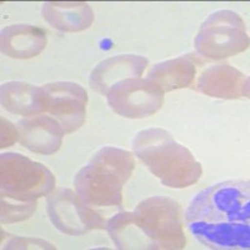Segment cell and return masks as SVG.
Listing matches in <instances>:
<instances>
[{
	"label": "cell",
	"mask_w": 250,
	"mask_h": 250,
	"mask_svg": "<svg viewBox=\"0 0 250 250\" xmlns=\"http://www.w3.org/2000/svg\"><path fill=\"white\" fill-rule=\"evenodd\" d=\"M194 46L208 59L220 60L239 54L249 46L244 21L231 10L214 12L200 26Z\"/></svg>",
	"instance_id": "cell-6"
},
{
	"label": "cell",
	"mask_w": 250,
	"mask_h": 250,
	"mask_svg": "<svg viewBox=\"0 0 250 250\" xmlns=\"http://www.w3.org/2000/svg\"><path fill=\"white\" fill-rule=\"evenodd\" d=\"M118 249H183L182 207L168 196H151L135 210L120 211L106 223Z\"/></svg>",
	"instance_id": "cell-2"
},
{
	"label": "cell",
	"mask_w": 250,
	"mask_h": 250,
	"mask_svg": "<svg viewBox=\"0 0 250 250\" xmlns=\"http://www.w3.org/2000/svg\"><path fill=\"white\" fill-rule=\"evenodd\" d=\"M249 182L228 180L196 193L185 210L191 235L207 248L248 250L250 248Z\"/></svg>",
	"instance_id": "cell-1"
},
{
	"label": "cell",
	"mask_w": 250,
	"mask_h": 250,
	"mask_svg": "<svg viewBox=\"0 0 250 250\" xmlns=\"http://www.w3.org/2000/svg\"><path fill=\"white\" fill-rule=\"evenodd\" d=\"M195 90L219 99L249 98V78L229 64H214L203 70Z\"/></svg>",
	"instance_id": "cell-10"
},
{
	"label": "cell",
	"mask_w": 250,
	"mask_h": 250,
	"mask_svg": "<svg viewBox=\"0 0 250 250\" xmlns=\"http://www.w3.org/2000/svg\"><path fill=\"white\" fill-rule=\"evenodd\" d=\"M55 178L45 165L18 153L0 156L1 195L18 202H34L54 190Z\"/></svg>",
	"instance_id": "cell-5"
},
{
	"label": "cell",
	"mask_w": 250,
	"mask_h": 250,
	"mask_svg": "<svg viewBox=\"0 0 250 250\" xmlns=\"http://www.w3.org/2000/svg\"><path fill=\"white\" fill-rule=\"evenodd\" d=\"M131 146L138 159L165 187L183 189L195 184L202 176V164L164 129L138 131Z\"/></svg>",
	"instance_id": "cell-3"
},
{
	"label": "cell",
	"mask_w": 250,
	"mask_h": 250,
	"mask_svg": "<svg viewBox=\"0 0 250 250\" xmlns=\"http://www.w3.org/2000/svg\"><path fill=\"white\" fill-rule=\"evenodd\" d=\"M20 144L33 153L51 155L62 146L64 131L59 123L49 115H35L18 123Z\"/></svg>",
	"instance_id": "cell-12"
},
{
	"label": "cell",
	"mask_w": 250,
	"mask_h": 250,
	"mask_svg": "<svg viewBox=\"0 0 250 250\" xmlns=\"http://www.w3.org/2000/svg\"><path fill=\"white\" fill-rule=\"evenodd\" d=\"M135 167L130 151L105 146L74 178L75 190L90 207H120L123 187Z\"/></svg>",
	"instance_id": "cell-4"
},
{
	"label": "cell",
	"mask_w": 250,
	"mask_h": 250,
	"mask_svg": "<svg viewBox=\"0 0 250 250\" xmlns=\"http://www.w3.org/2000/svg\"><path fill=\"white\" fill-rule=\"evenodd\" d=\"M46 210L58 230L70 236L83 235L95 229H106V220L78 193L60 188L48 196Z\"/></svg>",
	"instance_id": "cell-7"
},
{
	"label": "cell",
	"mask_w": 250,
	"mask_h": 250,
	"mask_svg": "<svg viewBox=\"0 0 250 250\" xmlns=\"http://www.w3.org/2000/svg\"><path fill=\"white\" fill-rule=\"evenodd\" d=\"M195 74L196 68L193 60L187 57H179L153 65L146 80L155 84L163 93H168L190 85Z\"/></svg>",
	"instance_id": "cell-15"
},
{
	"label": "cell",
	"mask_w": 250,
	"mask_h": 250,
	"mask_svg": "<svg viewBox=\"0 0 250 250\" xmlns=\"http://www.w3.org/2000/svg\"><path fill=\"white\" fill-rule=\"evenodd\" d=\"M106 100L111 110L120 117L143 119L162 108L164 93L149 80L130 78L111 86Z\"/></svg>",
	"instance_id": "cell-9"
},
{
	"label": "cell",
	"mask_w": 250,
	"mask_h": 250,
	"mask_svg": "<svg viewBox=\"0 0 250 250\" xmlns=\"http://www.w3.org/2000/svg\"><path fill=\"white\" fill-rule=\"evenodd\" d=\"M19 140L18 126L9 122L5 118H1V148H6Z\"/></svg>",
	"instance_id": "cell-19"
},
{
	"label": "cell",
	"mask_w": 250,
	"mask_h": 250,
	"mask_svg": "<svg viewBox=\"0 0 250 250\" xmlns=\"http://www.w3.org/2000/svg\"><path fill=\"white\" fill-rule=\"evenodd\" d=\"M39 89L42 109L59 123L64 133H74L84 124L88 94L82 85L73 82H54Z\"/></svg>",
	"instance_id": "cell-8"
},
{
	"label": "cell",
	"mask_w": 250,
	"mask_h": 250,
	"mask_svg": "<svg viewBox=\"0 0 250 250\" xmlns=\"http://www.w3.org/2000/svg\"><path fill=\"white\" fill-rule=\"evenodd\" d=\"M148 64V59L142 55L120 54L108 58L91 70L89 85L94 91L106 95L117 83L142 77Z\"/></svg>",
	"instance_id": "cell-11"
},
{
	"label": "cell",
	"mask_w": 250,
	"mask_h": 250,
	"mask_svg": "<svg viewBox=\"0 0 250 250\" xmlns=\"http://www.w3.org/2000/svg\"><path fill=\"white\" fill-rule=\"evenodd\" d=\"M43 18L53 28L60 31H82L94 21L93 9L80 1H51L43 4Z\"/></svg>",
	"instance_id": "cell-14"
},
{
	"label": "cell",
	"mask_w": 250,
	"mask_h": 250,
	"mask_svg": "<svg viewBox=\"0 0 250 250\" xmlns=\"http://www.w3.org/2000/svg\"><path fill=\"white\" fill-rule=\"evenodd\" d=\"M3 249H55V247L43 239L12 236L10 240L5 243Z\"/></svg>",
	"instance_id": "cell-18"
},
{
	"label": "cell",
	"mask_w": 250,
	"mask_h": 250,
	"mask_svg": "<svg viewBox=\"0 0 250 250\" xmlns=\"http://www.w3.org/2000/svg\"><path fill=\"white\" fill-rule=\"evenodd\" d=\"M37 210V202H24L23 204H9L4 198H1V223L10 224V223L23 222L30 218L33 213Z\"/></svg>",
	"instance_id": "cell-17"
},
{
	"label": "cell",
	"mask_w": 250,
	"mask_h": 250,
	"mask_svg": "<svg viewBox=\"0 0 250 250\" xmlns=\"http://www.w3.org/2000/svg\"><path fill=\"white\" fill-rule=\"evenodd\" d=\"M1 105L15 115L35 117L43 113L40 89L24 82H8L1 85Z\"/></svg>",
	"instance_id": "cell-16"
},
{
	"label": "cell",
	"mask_w": 250,
	"mask_h": 250,
	"mask_svg": "<svg viewBox=\"0 0 250 250\" xmlns=\"http://www.w3.org/2000/svg\"><path fill=\"white\" fill-rule=\"evenodd\" d=\"M46 46V33L29 24H14L1 30V53L13 59H30Z\"/></svg>",
	"instance_id": "cell-13"
}]
</instances>
